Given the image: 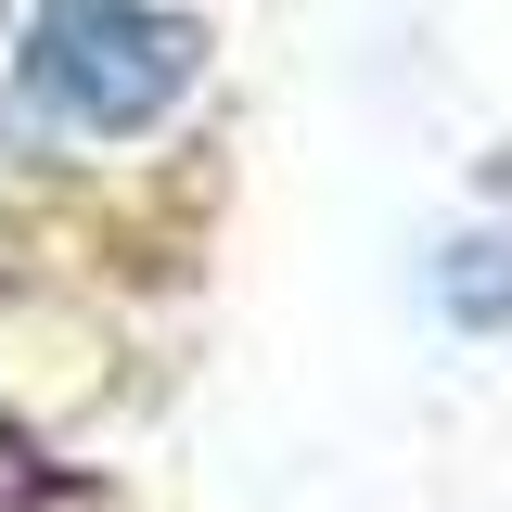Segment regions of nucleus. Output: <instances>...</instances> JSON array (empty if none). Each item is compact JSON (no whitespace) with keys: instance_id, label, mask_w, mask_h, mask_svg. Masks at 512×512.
<instances>
[{"instance_id":"nucleus-2","label":"nucleus","mask_w":512,"mask_h":512,"mask_svg":"<svg viewBox=\"0 0 512 512\" xmlns=\"http://www.w3.org/2000/svg\"><path fill=\"white\" fill-rule=\"evenodd\" d=\"M448 320L461 333H500L512 320V244L487 231V244H448Z\"/></svg>"},{"instance_id":"nucleus-3","label":"nucleus","mask_w":512,"mask_h":512,"mask_svg":"<svg viewBox=\"0 0 512 512\" xmlns=\"http://www.w3.org/2000/svg\"><path fill=\"white\" fill-rule=\"evenodd\" d=\"M13 500H26V448L0 436V512H13Z\"/></svg>"},{"instance_id":"nucleus-1","label":"nucleus","mask_w":512,"mask_h":512,"mask_svg":"<svg viewBox=\"0 0 512 512\" xmlns=\"http://www.w3.org/2000/svg\"><path fill=\"white\" fill-rule=\"evenodd\" d=\"M192 64H205V39L167 0H39L26 52H13V90L77 141H141V128L180 116Z\"/></svg>"}]
</instances>
